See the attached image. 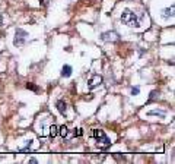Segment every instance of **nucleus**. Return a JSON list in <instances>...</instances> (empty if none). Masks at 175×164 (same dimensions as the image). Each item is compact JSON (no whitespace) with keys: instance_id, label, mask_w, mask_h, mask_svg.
Masks as SVG:
<instances>
[{"instance_id":"nucleus-2","label":"nucleus","mask_w":175,"mask_h":164,"mask_svg":"<svg viewBox=\"0 0 175 164\" xmlns=\"http://www.w3.org/2000/svg\"><path fill=\"white\" fill-rule=\"evenodd\" d=\"M92 136L93 138H96L98 144H101V145H104V146H110L111 145V139L105 135L104 130H101V129H93Z\"/></svg>"},{"instance_id":"nucleus-5","label":"nucleus","mask_w":175,"mask_h":164,"mask_svg":"<svg viewBox=\"0 0 175 164\" xmlns=\"http://www.w3.org/2000/svg\"><path fill=\"white\" fill-rule=\"evenodd\" d=\"M102 84V76L101 75H93L89 81H88V85H89V88L92 89V88L98 87V85H101Z\"/></svg>"},{"instance_id":"nucleus-16","label":"nucleus","mask_w":175,"mask_h":164,"mask_svg":"<svg viewBox=\"0 0 175 164\" xmlns=\"http://www.w3.org/2000/svg\"><path fill=\"white\" fill-rule=\"evenodd\" d=\"M40 2H42V5H47V0H40Z\"/></svg>"},{"instance_id":"nucleus-12","label":"nucleus","mask_w":175,"mask_h":164,"mask_svg":"<svg viewBox=\"0 0 175 164\" xmlns=\"http://www.w3.org/2000/svg\"><path fill=\"white\" fill-rule=\"evenodd\" d=\"M158 95H159V94H158V91H152V92H150V97H149V101H147V103H150V101H153V100L156 98Z\"/></svg>"},{"instance_id":"nucleus-4","label":"nucleus","mask_w":175,"mask_h":164,"mask_svg":"<svg viewBox=\"0 0 175 164\" xmlns=\"http://www.w3.org/2000/svg\"><path fill=\"white\" fill-rule=\"evenodd\" d=\"M101 40L102 41H117L118 40V34L114 31H107L101 34Z\"/></svg>"},{"instance_id":"nucleus-3","label":"nucleus","mask_w":175,"mask_h":164,"mask_svg":"<svg viewBox=\"0 0 175 164\" xmlns=\"http://www.w3.org/2000/svg\"><path fill=\"white\" fill-rule=\"evenodd\" d=\"M26 37H28V32L19 28L16 31V38L13 41V44H15V46H22L23 43H25V38H26Z\"/></svg>"},{"instance_id":"nucleus-15","label":"nucleus","mask_w":175,"mask_h":164,"mask_svg":"<svg viewBox=\"0 0 175 164\" xmlns=\"http://www.w3.org/2000/svg\"><path fill=\"white\" fill-rule=\"evenodd\" d=\"M29 163H34V164H37V163H38V160H35V158H31V160H29Z\"/></svg>"},{"instance_id":"nucleus-9","label":"nucleus","mask_w":175,"mask_h":164,"mask_svg":"<svg viewBox=\"0 0 175 164\" xmlns=\"http://www.w3.org/2000/svg\"><path fill=\"white\" fill-rule=\"evenodd\" d=\"M149 116H159V117H165V113L161 110H150L149 113H147Z\"/></svg>"},{"instance_id":"nucleus-11","label":"nucleus","mask_w":175,"mask_h":164,"mask_svg":"<svg viewBox=\"0 0 175 164\" xmlns=\"http://www.w3.org/2000/svg\"><path fill=\"white\" fill-rule=\"evenodd\" d=\"M58 133L61 135L63 138H66V136H67V133H69V129L66 128V126H61V128H58Z\"/></svg>"},{"instance_id":"nucleus-10","label":"nucleus","mask_w":175,"mask_h":164,"mask_svg":"<svg viewBox=\"0 0 175 164\" xmlns=\"http://www.w3.org/2000/svg\"><path fill=\"white\" fill-rule=\"evenodd\" d=\"M163 16H165V18L174 16V6H171L169 9H163Z\"/></svg>"},{"instance_id":"nucleus-13","label":"nucleus","mask_w":175,"mask_h":164,"mask_svg":"<svg viewBox=\"0 0 175 164\" xmlns=\"http://www.w3.org/2000/svg\"><path fill=\"white\" fill-rule=\"evenodd\" d=\"M139 92H140L139 87H133V88H131V95H137Z\"/></svg>"},{"instance_id":"nucleus-1","label":"nucleus","mask_w":175,"mask_h":164,"mask_svg":"<svg viewBox=\"0 0 175 164\" xmlns=\"http://www.w3.org/2000/svg\"><path fill=\"white\" fill-rule=\"evenodd\" d=\"M121 22L126 23V25H128V26H133V28H137V26H140L139 18L136 16V15H134L131 10H128V9H126V10L123 12Z\"/></svg>"},{"instance_id":"nucleus-6","label":"nucleus","mask_w":175,"mask_h":164,"mask_svg":"<svg viewBox=\"0 0 175 164\" xmlns=\"http://www.w3.org/2000/svg\"><path fill=\"white\" fill-rule=\"evenodd\" d=\"M56 107H57V110L60 111L61 114H64L66 110H67V104H66V101H64V100H58L57 103H56Z\"/></svg>"},{"instance_id":"nucleus-8","label":"nucleus","mask_w":175,"mask_h":164,"mask_svg":"<svg viewBox=\"0 0 175 164\" xmlns=\"http://www.w3.org/2000/svg\"><path fill=\"white\" fill-rule=\"evenodd\" d=\"M57 135H58V128L56 125H51V126H50V136H51V138H56Z\"/></svg>"},{"instance_id":"nucleus-14","label":"nucleus","mask_w":175,"mask_h":164,"mask_svg":"<svg viewBox=\"0 0 175 164\" xmlns=\"http://www.w3.org/2000/svg\"><path fill=\"white\" fill-rule=\"evenodd\" d=\"M26 88H28V89H32V91H38V87H35V85H32V84H28Z\"/></svg>"},{"instance_id":"nucleus-7","label":"nucleus","mask_w":175,"mask_h":164,"mask_svg":"<svg viewBox=\"0 0 175 164\" xmlns=\"http://www.w3.org/2000/svg\"><path fill=\"white\" fill-rule=\"evenodd\" d=\"M72 66L70 64H64L63 69H61V76H64V78H69L70 75H72Z\"/></svg>"}]
</instances>
